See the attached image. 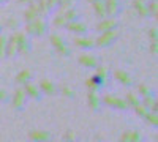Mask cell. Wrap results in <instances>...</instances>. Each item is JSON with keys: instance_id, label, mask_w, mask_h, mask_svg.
I'll return each instance as SVG.
<instances>
[{"instance_id": "6da1fadb", "label": "cell", "mask_w": 158, "mask_h": 142, "mask_svg": "<svg viewBox=\"0 0 158 142\" xmlns=\"http://www.w3.org/2000/svg\"><path fill=\"white\" fill-rule=\"evenodd\" d=\"M30 137H32L35 142H48L51 136H49V133H46V131H35V133L30 134Z\"/></svg>"}, {"instance_id": "7a4b0ae2", "label": "cell", "mask_w": 158, "mask_h": 142, "mask_svg": "<svg viewBox=\"0 0 158 142\" xmlns=\"http://www.w3.org/2000/svg\"><path fill=\"white\" fill-rule=\"evenodd\" d=\"M22 103H24V95H22V93H18L16 98H15V106L21 108V106H22Z\"/></svg>"}]
</instances>
